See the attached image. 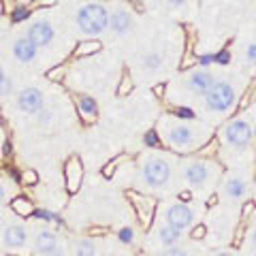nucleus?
<instances>
[{"instance_id": "1", "label": "nucleus", "mask_w": 256, "mask_h": 256, "mask_svg": "<svg viewBox=\"0 0 256 256\" xmlns=\"http://www.w3.org/2000/svg\"><path fill=\"white\" fill-rule=\"evenodd\" d=\"M158 139L178 154L201 152L212 141V128L194 120H186L173 114H164L156 124Z\"/></svg>"}, {"instance_id": "2", "label": "nucleus", "mask_w": 256, "mask_h": 256, "mask_svg": "<svg viewBox=\"0 0 256 256\" xmlns=\"http://www.w3.org/2000/svg\"><path fill=\"white\" fill-rule=\"evenodd\" d=\"M218 79H220V75L214 73L212 68H190L178 82H171L169 90H166V98L178 102V105L203 98L207 90H210Z\"/></svg>"}, {"instance_id": "3", "label": "nucleus", "mask_w": 256, "mask_h": 256, "mask_svg": "<svg viewBox=\"0 0 256 256\" xmlns=\"http://www.w3.org/2000/svg\"><path fill=\"white\" fill-rule=\"evenodd\" d=\"M175 175V156L152 150L139 160V180L148 190H166Z\"/></svg>"}, {"instance_id": "4", "label": "nucleus", "mask_w": 256, "mask_h": 256, "mask_svg": "<svg viewBox=\"0 0 256 256\" xmlns=\"http://www.w3.org/2000/svg\"><path fill=\"white\" fill-rule=\"evenodd\" d=\"M239 96H242V90H239V84L235 77H220L216 82L207 94L203 96V109L205 114L216 116V118H222V116H228L233 114L239 105Z\"/></svg>"}, {"instance_id": "5", "label": "nucleus", "mask_w": 256, "mask_h": 256, "mask_svg": "<svg viewBox=\"0 0 256 256\" xmlns=\"http://www.w3.org/2000/svg\"><path fill=\"white\" fill-rule=\"evenodd\" d=\"M180 180L192 190H205L222 180V166L212 158H186L180 162Z\"/></svg>"}, {"instance_id": "6", "label": "nucleus", "mask_w": 256, "mask_h": 256, "mask_svg": "<svg viewBox=\"0 0 256 256\" xmlns=\"http://www.w3.org/2000/svg\"><path fill=\"white\" fill-rule=\"evenodd\" d=\"M75 26L88 38H98L109 30V9L102 2H86L75 13Z\"/></svg>"}, {"instance_id": "7", "label": "nucleus", "mask_w": 256, "mask_h": 256, "mask_svg": "<svg viewBox=\"0 0 256 256\" xmlns=\"http://www.w3.org/2000/svg\"><path fill=\"white\" fill-rule=\"evenodd\" d=\"M256 137V130L252 122L244 116H237L233 120H228L220 130V141L224 148L233 150V152H248L252 148Z\"/></svg>"}, {"instance_id": "8", "label": "nucleus", "mask_w": 256, "mask_h": 256, "mask_svg": "<svg viewBox=\"0 0 256 256\" xmlns=\"http://www.w3.org/2000/svg\"><path fill=\"white\" fill-rule=\"evenodd\" d=\"M30 242V228L24 222H6L0 228V250L6 256H28Z\"/></svg>"}, {"instance_id": "9", "label": "nucleus", "mask_w": 256, "mask_h": 256, "mask_svg": "<svg viewBox=\"0 0 256 256\" xmlns=\"http://www.w3.org/2000/svg\"><path fill=\"white\" fill-rule=\"evenodd\" d=\"M30 252L34 256H66V250H64L60 237L47 226L34 230L30 242Z\"/></svg>"}, {"instance_id": "10", "label": "nucleus", "mask_w": 256, "mask_h": 256, "mask_svg": "<svg viewBox=\"0 0 256 256\" xmlns=\"http://www.w3.org/2000/svg\"><path fill=\"white\" fill-rule=\"evenodd\" d=\"M134 28H137V20H134V13L128 9V6L120 4V6H114L109 11V30L114 36H128L132 34Z\"/></svg>"}, {"instance_id": "11", "label": "nucleus", "mask_w": 256, "mask_h": 256, "mask_svg": "<svg viewBox=\"0 0 256 256\" xmlns=\"http://www.w3.org/2000/svg\"><path fill=\"white\" fill-rule=\"evenodd\" d=\"M15 102H18V109L22 111V114L36 118L45 109V94H43L41 88L26 86V88H22V90L18 92Z\"/></svg>"}, {"instance_id": "12", "label": "nucleus", "mask_w": 256, "mask_h": 256, "mask_svg": "<svg viewBox=\"0 0 256 256\" xmlns=\"http://www.w3.org/2000/svg\"><path fill=\"white\" fill-rule=\"evenodd\" d=\"M196 218V212L194 207H190L188 203H171L166 205L164 210V224H169L173 228H180V230H186L194 224Z\"/></svg>"}, {"instance_id": "13", "label": "nucleus", "mask_w": 256, "mask_h": 256, "mask_svg": "<svg viewBox=\"0 0 256 256\" xmlns=\"http://www.w3.org/2000/svg\"><path fill=\"white\" fill-rule=\"evenodd\" d=\"M128 198L134 207V214L141 222L143 228H150L152 226V220H154V214H156V207L158 201L154 196H148V194H139V192H128Z\"/></svg>"}, {"instance_id": "14", "label": "nucleus", "mask_w": 256, "mask_h": 256, "mask_svg": "<svg viewBox=\"0 0 256 256\" xmlns=\"http://www.w3.org/2000/svg\"><path fill=\"white\" fill-rule=\"evenodd\" d=\"M248 190H250V180L246 178L244 173H230L222 180V194L228 198V201H244Z\"/></svg>"}, {"instance_id": "15", "label": "nucleus", "mask_w": 256, "mask_h": 256, "mask_svg": "<svg viewBox=\"0 0 256 256\" xmlns=\"http://www.w3.org/2000/svg\"><path fill=\"white\" fill-rule=\"evenodd\" d=\"M134 64H137V68L141 70V73L156 75L162 68H166V64H169V56H166V52H162V50H148V52H143L139 56Z\"/></svg>"}, {"instance_id": "16", "label": "nucleus", "mask_w": 256, "mask_h": 256, "mask_svg": "<svg viewBox=\"0 0 256 256\" xmlns=\"http://www.w3.org/2000/svg\"><path fill=\"white\" fill-rule=\"evenodd\" d=\"M26 36L38 47V50H43V47H50V45L54 43L56 30H54V26H52V22H47V20H36V22H32L30 26H28Z\"/></svg>"}, {"instance_id": "17", "label": "nucleus", "mask_w": 256, "mask_h": 256, "mask_svg": "<svg viewBox=\"0 0 256 256\" xmlns=\"http://www.w3.org/2000/svg\"><path fill=\"white\" fill-rule=\"evenodd\" d=\"M13 58L22 62V64H32L36 58H38V47L30 41L28 36H20V38H15V43H13Z\"/></svg>"}, {"instance_id": "18", "label": "nucleus", "mask_w": 256, "mask_h": 256, "mask_svg": "<svg viewBox=\"0 0 256 256\" xmlns=\"http://www.w3.org/2000/svg\"><path fill=\"white\" fill-rule=\"evenodd\" d=\"M64 180H66V190L68 192H77L82 188V180H84V166L82 160L77 156H70L64 164Z\"/></svg>"}, {"instance_id": "19", "label": "nucleus", "mask_w": 256, "mask_h": 256, "mask_svg": "<svg viewBox=\"0 0 256 256\" xmlns=\"http://www.w3.org/2000/svg\"><path fill=\"white\" fill-rule=\"evenodd\" d=\"M156 239H158V244H162L166 248H173V246H178L182 239H184V230L173 228V226H169V224L162 222L156 228Z\"/></svg>"}, {"instance_id": "20", "label": "nucleus", "mask_w": 256, "mask_h": 256, "mask_svg": "<svg viewBox=\"0 0 256 256\" xmlns=\"http://www.w3.org/2000/svg\"><path fill=\"white\" fill-rule=\"evenodd\" d=\"M70 246L75 256H98V246L92 237H75Z\"/></svg>"}, {"instance_id": "21", "label": "nucleus", "mask_w": 256, "mask_h": 256, "mask_svg": "<svg viewBox=\"0 0 256 256\" xmlns=\"http://www.w3.org/2000/svg\"><path fill=\"white\" fill-rule=\"evenodd\" d=\"M239 60H242L248 68L256 70V36L248 38V41L242 45V50H239Z\"/></svg>"}, {"instance_id": "22", "label": "nucleus", "mask_w": 256, "mask_h": 256, "mask_svg": "<svg viewBox=\"0 0 256 256\" xmlns=\"http://www.w3.org/2000/svg\"><path fill=\"white\" fill-rule=\"evenodd\" d=\"M77 107H79V114H82L86 120H96V114H98V105L92 96L82 94L77 98Z\"/></svg>"}, {"instance_id": "23", "label": "nucleus", "mask_w": 256, "mask_h": 256, "mask_svg": "<svg viewBox=\"0 0 256 256\" xmlns=\"http://www.w3.org/2000/svg\"><path fill=\"white\" fill-rule=\"evenodd\" d=\"M246 248V256H256V212L250 218V226L246 230V237H244V244Z\"/></svg>"}, {"instance_id": "24", "label": "nucleus", "mask_w": 256, "mask_h": 256, "mask_svg": "<svg viewBox=\"0 0 256 256\" xmlns=\"http://www.w3.org/2000/svg\"><path fill=\"white\" fill-rule=\"evenodd\" d=\"M11 210H13V214L22 216V218H28V216L34 214V205H32L26 196H13L11 198Z\"/></svg>"}, {"instance_id": "25", "label": "nucleus", "mask_w": 256, "mask_h": 256, "mask_svg": "<svg viewBox=\"0 0 256 256\" xmlns=\"http://www.w3.org/2000/svg\"><path fill=\"white\" fill-rule=\"evenodd\" d=\"M100 47H102V43H98L96 38H88V41L79 43L75 47V56H77V58H84V56H90V54L100 52Z\"/></svg>"}, {"instance_id": "26", "label": "nucleus", "mask_w": 256, "mask_h": 256, "mask_svg": "<svg viewBox=\"0 0 256 256\" xmlns=\"http://www.w3.org/2000/svg\"><path fill=\"white\" fill-rule=\"evenodd\" d=\"M13 88H15V86H13V77L6 75L2 82H0V102L6 100V98H9V96L13 94Z\"/></svg>"}, {"instance_id": "27", "label": "nucleus", "mask_w": 256, "mask_h": 256, "mask_svg": "<svg viewBox=\"0 0 256 256\" xmlns=\"http://www.w3.org/2000/svg\"><path fill=\"white\" fill-rule=\"evenodd\" d=\"M169 11H186V6L190 4V0H162Z\"/></svg>"}, {"instance_id": "28", "label": "nucleus", "mask_w": 256, "mask_h": 256, "mask_svg": "<svg viewBox=\"0 0 256 256\" xmlns=\"http://www.w3.org/2000/svg\"><path fill=\"white\" fill-rule=\"evenodd\" d=\"M207 237V226L205 224H194L190 230V239H194V242H201V239Z\"/></svg>"}, {"instance_id": "29", "label": "nucleus", "mask_w": 256, "mask_h": 256, "mask_svg": "<svg viewBox=\"0 0 256 256\" xmlns=\"http://www.w3.org/2000/svg\"><path fill=\"white\" fill-rule=\"evenodd\" d=\"M254 212H256V203H254V201H248V203H244V207H242V222L250 220L252 216H254Z\"/></svg>"}, {"instance_id": "30", "label": "nucleus", "mask_w": 256, "mask_h": 256, "mask_svg": "<svg viewBox=\"0 0 256 256\" xmlns=\"http://www.w3.org/2000/svg\"><path fill=\"white\" fill-rule=\"evenodd\" d=\"M130 90H132V79L128 77V75H124L122 77V84H120V88H118V94L124 96V94H128Z\"/></svg>"}, {"instance_id": "31", "label": "nucleus", "mask_w": 256, "mask_h": 256, "mask_svg": "<svg viewBox=\"0 0 256 256\" xmlns=\"http://www.w3.org/2000/svg\"><path fill=\"white\" fill-rule=\"evenodd\" d=\"M36 120H38V124H41V126H50V124H52V120H54V114L45 107V109L41 111V114L36 116Z\"/></svg>"}, {"instance_id": "32", "label": "nucleus", "mask_w": 256, "mask_h": 256, "mask_svg": "<svg viewBox=\"0 0 256 256\" xmlns=\"http://www.w3.org/2000/svg\"><path fill=\"white\" fill-rule=\"evenodd\" d=\"M160 256H190V252L184 250V248H169V250H164Z\"/></svg>"}, {"instance_id": "33", "label": "nucleus", "mask_w": 256, "mask_h": 256, "mask_svg": "<svg viewBox=\"0 0 256 256\" xmlns=\"http://www.w3.org/2000/svg\"><path fill=\"white\" fill-rule=\"evenodd\" d=\"M22 178H24V180H22L24 184H28V186H32V184H36L38 175H36L34 171H30V169H28V171H24V175H22Z\"/></svg>"}, {"instance_id": "34", "label": "nucleus", "mask_w": 256, "mask_h": 256, "mask_svg": "<svg viewBox=\"0 0 256 256\" xmlns=\"http://www.w3.org/2000/svg\"><path fill=\"white\" fill-rule=\"evenodd\" d=\"M9 190H6V186H4V184L2 182H0V205H4L6 201H9Z\"/></svg>"}, {"instance_id": "35", "label": "nucleus", "mask_w": 256, "mask_h": 256, "mask_svg": "<svg viewBox=\"0 0 256 256\" xmlns=\"http://www.w3.org/2000/svg\"><path fill=\"white\" fill-rule=\"evenodd\" d=\"M210 256H237L233 250H216V252H212Z\"/></svg>"}, {"instance_id": "36", "label": "nucleus", "mask_w": 256, "mask_h": 256, "mask_svg": "<svg viewBox=\"0 0 256 256\" xmlns=\"http://www.w3.org/2000/svg\"><path fill=\"white\" fill-rule=\"evenodd\" d=\"M4 77H6V70H4V66H2V64H0V82H2Z\"/></svg>"}, {"instance_id": "37", "label": "nucleus", "mask_w": 256, "mask_h": 256, "mask_svg": "<svg viewBox=\"0 0 256 256\" xmlns=\"http://www.w3.org/2000/svg\"><path fill=\"white\" fill-rule=\"evenodd\" d=\"M38 2H41V4H54L56 0H38Z\"/></svg>"}, {"instance_id": "38", "label": "nucleus", "mask_w": 256, "mask_h": 256, "mask_svg": "<svg viewBox=\"0 0 256 256\" xmlns=\"http://www.w3.org/2000/svg\"><path fill=\"white\" fill-rule=\"evenodd\" d=\"M154 2H162V0H154Z\"/></svg>"}, {"instance_id": "39", "label": "nucleus", "mask_w": 256, "mask_h": 256, "mask_svg": "<svg viewBox=\"0 0 256 256\" xmlns=\"http://www.w3.org/2000/svg\"><path fill=\"white\" fill-rule=\"evenodd\" d=\"M0 256H6V254H2V252H0Z\"/></svg>"}]
</instances>
